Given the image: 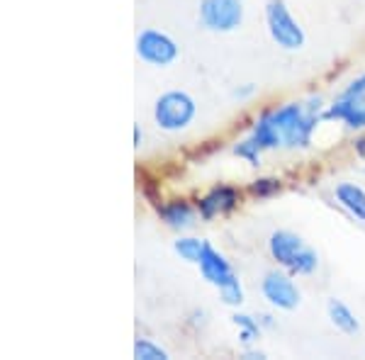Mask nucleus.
I'll return each mask as SVG.
<instances>
[{
	"label": "nucleus",
	"mask_w": 365,
	"mask_h": 360,
	"mask_svg": "<svg viewBox=\"0 0 365 360\" xmlns=\"http://www.w3.org/2000/svg\"><path fill=\"white\" fill-rule=\"evenodd\" d=\"M356 151H358V156H365V137L356 139Z\"/></svg>",
	"instance_id": "412c9836"
},
{
	"label": "nucleus",
	"mask_w": 365,
	"mask_h": 360,
	"mask_svg": "<svg viewBox=\"0 0 365 360\" xmlns=\"http://www.w3.org/2000/svg\"><path fill=\"white\" fill-rule=\"evenodd\" d=\"M266 25L270 39L285 51H297L304 46V29L287 10L285 0H268L266 3Z\"/></svg>",
	"instance_id": "7ed1b4c3"
},
{
	"label": "nucleus",
	"mask_w": 365,
	"mask_h": 360,
	"mask_svg": "<svg viewBox=\"0 0 365 360\" xmlns=\"http://www.w3.org/2000/svg\"><path fill=\"white\" fill-rule=\"evenodd\" d=\"M141 144V129L139 125H134V146H139Z\"/></svg>",
	"instance_id": "5701e85b"
},
{
	"label": "nucleus",
	"mask_w": 365,
	"mask_h": 360,
	"mask_svg": "<svg viewBox=\"0 0 365 360\" xmlns=\"http://www.w3.org/2000/svg\"><path fill=\"white\" fill-rule=\"evenodd\" d=\"M249 190L253 195H258V197H268V195H273V192L280 190V180H275V178H258V180L251 182Z\"/></svg>",
	"instance_id": "6ab92c4d"
},
{
	"label": "nucleus",
	"mask_w": 365,
	"mask_h": 360,
	"mask_svg": "<svg viewBox=\"0 0 365 360\" xmlns=\"http://www.w3.org/2000/svg\"><path fill=\"white\" fill-rule=\"evenodd\" d=\"M319 120H324L322 100L309 98L304 103H287L278 110L263 112L253 122L251 134L234 146L239 158L258 166L261 153L270 149H304L309 146Z\"/></svg>",
	"instance_id": "f257e3e1"
},
{
	"label": "nucleus",
	"mask_w": 365,
	"mask_h": 360,
	"mask_svg": "<svg viewBox=\"0 0 365 360\" xmlns=\"http://www.w3.org/2000/svg\"><path fill=\"white\" fill-rule=\"evenodd\" d=\"M261 292H263V297L273 307H278V309L290 312V309H297V304H299L297 285L292 282L290 275L280 273V270H270V273L263 275Z\"/></svg>",
	"instance_id": "423d86ee"
},
{
	"label": "nucleus",
	"mask_w": 365,
	"mask_h": 360,
	"mask_svg": "<svg viewBox=\"0 0 365 360\" xmlns=\"http://www.w3.org/2000/svg\"><path fill=\"white\" fill-rule=\"evenodd\" d=\"M197 265H200V273H202L205 280H207L210 285H215L217 290H220V287H225L227 282H232L234 277H237L227 258L222 256V253L217 251V249H212L210 244L205 246L202 258H200Z\"/></svg>",
	"instance_id": "6e6552de"
},
{
	"label": "nucleus",
	"mask_w": 365,
	"mask_h": 360,
	"mask_svg": "<svg viewBox=\"0 0 365 360\" xmlns=\"http://www.w3.org/2000/svg\"><path fill=\"white\" fill-rule=\"evenodd\" d=\"M246 358H266V356H263V353H253V351H249V353H246Z\"/></svg>",
	"instance_id": "b1692460"
},
{
	"label": "nucleus",
	"mask_w": 365,
	"mask_h": 360,
	"mask_svg": "<svg viewBox=\"0 0 365 360\" xmlns=\"http://www.w3.org/2000/svg\"><path fill=\"white\" fill-rule=\"evenodd\" d=\"M241 195L237 187L229 185H220L215 190H210L205 197H200L197 202V212L202 220H215L217 215H225V212H232L239 205Z\"/></svg>",
	"instance_id": "0eeeda50"
},
{
	"label": "nucleus",
	"mask_w": 365,
	"mask_h": 360,
	"mask_svg": "<svg viewBox=\"0 0 365 360\" xmlns=\"http://www.w3.org/2000/svg\"><path fill=\"white\" fill-rule=\"evenodd\" d=\"M317 265H319V258H317V253L312 249H304L299 256L295 258V263L290 265V273L292 275H309L317 270Z\"/></svg>",
	"instance_id": "f3484780"
},
{
	"label": "nucleus",
	"mask_w": 365,
	"mask_h": 360,
	"mask_svg": "<svg viewBox=\"0 0 365 360\" xmlns=\"http://www.w3.org/2000/svg\"><path fill=\"white\" fill-rule=\"evenodd\" d=\"M200 22L210 32H234L244 22V3L241 0H202Z\"/></svg>",
	"instance_id": "39448f33"
},
{
	"label": "nucleus",
	"mask_w": 365,
	"mask_h": 360,
	"mask_svg": "<svg viewBox=\"0 0 365 360\" xmlns=\"http://www.w3.org/2000/svg\"><path fill=\"white\" fill-rule=\"evenodd\" d=\"M180 49L175 44L173 37H168L166 32L158 29H141L137 34V56L149 66L166 68L178 58Z\"/></svg>",
	"instance_id": "20e7f679"
},
{
	"label": "nucleus",
	"mask_w": 365,
	"mask_h": 360,
	"mask_svg": "<svg viewBox=\"0 0 365 360\" xmlns=\"http://www.w3.org/2000/svg\"><path fill=\"white\" fill-rule=\"evenodd\" d=\"M205 246H207V241H202V239H192V236H180V239L173 244V249H175V253H178V256L182 258V261H187V263H200Z\"/></svg>",
	"instance_id": "4468645a"
},
{
	"label": "nucleus",
	"mask_w": 365,
	"mask_h": 360,
	"mask_svg": "<svg viewBox=\"0 0 365 360\" xmlns=\"http://www.w3.org/2000/svg\"><path fill=\"white\" fill-rule=\"evenodd\" d=\"M327 312H329V319H331V324L339 329V331L356 334L358 329H361V324H358L356 314H353V312L344 302H339V299H331L329 307H327Z\"/></svg>",
	"instance_id": "ddd939ff"
},
{
	"label": "nucleus",
	"mask_w": 365,
	"mask_h": 360,
	"mask_svg": "<svg viewBox=\"0 0 365 360\" xmlns=\"http://www.w3.org/2000/svg\"><path fill=\"white\" fill-rule=\"evenodd\" d=\"M251 93H253V86L249 83L246 88H241V91H237V98H246V96H251Z\"/></svg>",
	"instance_id": "4be33fe9"
},
{
	"label": "nucleus",
	"mask_w": 365,
	"mask_h": 360,
	"mask_svg": "<svg viewBox=\"0 0 365 360\" xmlns=\"http://www.w3.org/2000/svg\"><path fill=\"white\" fill-rule=\"evenodd\" d=\"M134 358L137 360H168V351L149 339H139L134 344Z\"/></svg>",
	"instance_id": "dca6fc26"
},
{
	"label": "nucleus",
	"mask_w": 365,
	"mask_h": 360,
	"mask_svg": "<svg viewBox=\"0 0 365 360\" xmlns=\"http://www.w3.org/2000/svg\"><path fill=\"white\" fill-rule=\"evenodd\" d=\"M220 297H222V302L229 307H237L244 302V287H241L239 277H234L232 282H227L225 287H220Z\"/></svg>",
	"instance_id": "a211bd4d"
},
{
	"label": "nucleus",
	"mask_w": 365,
	"mask_h": 360,
	"mask_svg": "<svg viewBox=\"0 0 365 360\" xmlns=\"http://www.w3.org/2000/svg\"><path fill=\"white\" fill-rule=\"evenodd\" d=\"M158 217L170 229H187L195 222V207L187 200H170L158 207Z\"/></svg>",
	"instance_id": "9b49d317"
},
{
	"label": "nucleus",
	"mask_w": 365,
	"mask_h": 360,
	"mask_svg": "<svg viewBox=\"0 0 365 360\" xmlns=\"http://www.w3.org/2000/svg\"><path fill=\"white\" fill-rule=\"evenodd\" d=\"M232 319H234V324H237V326L241 329V334H239L241 336V344L249 346V344H253V341L258 339V336H261V324H258L253 317L239 314V312H237V314H234Z\"/></svg>",
	"instance_id": "2eb2a0df"
},
{
	"label": "nucleus",
	"mask_w": 365,
	"mask_h": 360,
	"mask_svg": "<svg viewBox=\"0 0 365 360\" xmlns=\"http://www.w3.org/2000/svg\"><path fill=\"white\" fill-rule=\"evenodd\" d=\"M268 249H270V256H273L275 261H278V263L282 265V268L290 270V265L295 263V258H297L304 249H307V246H304V241L299 239L297 234L280 229V232H273V234H270Z\"/></svg>",
	"instance_id": "1a4fd4ad"
},
{
	"label": "nucleus",
	"mask_w": 365,
	"mask_h": 360,
	"mask_svg": "<svg viewBox=\"0 0 365 360\" xmlns=\"http://www.w3.org/2000/svg\"><path fill=\"white\" fill-rule=\"evenodd\" d=\"M197 103L185 91H168L156 100L154 122L163 132H180L195 120Z\"/></svg>",
	"instance_id": "f03ea898"
},
{
	"label": "nucleus",
	"mask_w": 365,
	"mask_h": 360,
	"mask_svg": "<svg viewBox=\"0 0 365 360\" xmlns=\"http://www.w3.org/2000/svg\"><path fill=\"white\" fill-rule=\"evenodd\" d=\"M324 120H341L351 129H363L365 127V96H358V98L341 96L331 108L324 112Z\"/></svg>",
	"instance_id": "9d476101"
},
{
	"label": "nucleus",
	"mask_w": 365,
	"mask_h": 360,
	"mask_svg": "<svg viewBox=\"0 0 365 360\" xmlns=\"http://www.w3.org/2000/svg\"><path fill=\"white\" fill-rule=\"evenodd\" d=\"M336 200L351 217H356L358 222H365V190L361 185H356V182H339Z\"/></svg>",
	"instance_id": "f8f14e48"
},
{
	"label": "nucleus",
	"mask_w": 365,
	"mask_h": 360,
	"mask_svg": "<svg viewBox=\"0 0 365 360\" xmlns=\"http://www.w3.org/2000/svg\"><path fill=\"white\" fill-rule=\"evenodd\" d=\"M358 96H365V73L361 78L353 81V83L344 91V98H358Z\"/></svg>",
	"instance_id": "aec40b11"
}]
</instances>
